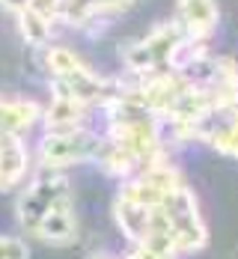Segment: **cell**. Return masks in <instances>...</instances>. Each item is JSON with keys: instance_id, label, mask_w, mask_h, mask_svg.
<instances>
[{"instance_id": "9", "label": "cell", "mask_w": 238, "mask_h": 259, "mask_svg": "<svg viewBox=\"0 0 238 259\" xmlns=\"http://www.w3.org/2000/svg\"><path fill=\"white\" fill-rule=\"evenodd\" d=\"M45 104L24 99V96H9L0 93V134H24L33 125L42 122Z\"/></svg>"}, {"instance_id": "8", "label": "cell", "mask_w": 238, "mask_h": 259, "mask_svg": "<svg viewBox=\"0 0 238 259\" xmlns=\"http://www.w3.org/2000/svg\"><path fill=\"white\" fill-rule=\"evenodd\" d=\"M89 104H83L80 99L69 96L66 90L51 87V102L45 104L42 110V125L45 131H72V128H83L89 119Z\"/></svg>"}, {"instance_id": "3", "label": "cell", "mask_w": 238, "mask_h": 259, "mask_svg": "<svg viewBox=\"0 0 238 259\" xmlns=\"http://www.w3.org/2000/svg\"><path fill=\"white\" fill-rule=\"evenodd\" d=\"M185 42V33L179 24L161 21L155 24L143 39H131L128 45H122V63H125V75L134 78H146V75H158V72H170L179 45Z\"/></svg>"}, {"instance_id": "12", "label": "cell", "mask_w": 238, "mask_h": 259, "mask_svg": "<svg viewBox=\"0 0 238 259\" xmlns=\"http://www.w3.org/2000/svg\"><path fill=\"white\" fill-rule=\"evenodd\" d=\"M83 259H119L116 253H110V250H89Z\"/></svg>"}, {"instance_id": "4", "label": "cell", "mask_w": 238, "mask_h": 259, "mask_svg": "<svg viewBox=\"0 0 238 259\" xmlns=\"http://www.w3.org/2000/svg\"><path fill=\"white\" fill-rule=\"evenodd\" d=\"M99 140L102 134L89 125L72 131H45L33 152V164L36 170H51V173H66L69 167L92 164L99 152Z\"/></svg>"}, {"instance_id": "2", "label": "cell", "mask_w": 238, "mask_h": 259, "mask_svg": "<svg viewBox=\"0 0 238 259\" xmlns=\"http://www.w3.org/2000/svg\"><path fill=\"white\" fill-rule=\"evenodd\" d=\"M45 69L51 75V87L66 90L69 96L80 99L89 107H99L110 96L113 78H105L102 72H96L78 51L66 48V45H48L42 48Z\"/></svg>"}, {"instance_id": "5", "label": "cell", "mask_w": 238, "mask_h": 259, "mask_svg": "<svg viewBox=\"0 0 238 259\" xmlns=\"http://www.w3.org/2000/svg\"><path fill=\"white\" fill-rule=\"evenodd\" d=\"M33 152L24 134H0V194H12L33 176Z\"/></svg>"}, {"instance_id": "10", "label": "cell", "mask_w": 238, "mask_h": 259, "mask_svg": "<svg viewBox=\"0 0 238 259\" xmlns=\"http://www.w3.org/2000/svg\"><path fill=\"white\" fill-rule=\"evenodd\" d=\"M15 24H18V33L24 36L27 45H33V48H48L51 42V30H54V21L48 15H42L39 9H33V6H24V9H18L15 12Z\"/></svg>"}, {"instance_id": "1", "label": "cell", "mask_w": 238, "mask_h": 259, "mask_svg": "<svg viewBox=\"0 0 238 259\" xmlns=\"http://www.w3.org/2000/svg\"><path fill=\"white\" fill-rule=\"evenodd\" d=\"M15 221L21 233L48 247H72L80 238L75 191L66 173L33 170L15 191Z\"/></svg>"}, {"instance_id": "11", "label": "cell", "mask_w": 238, "mask_h": 259, "mask_svg": "<svg viewBox=\"0 0 238 259\" xmlns=\"http://www.w3.org/2000/svg\"><path fill=\"white\" fill-rule=\"evenodd\" d=\"M0 259H30V244L24 235L0 233Z\"/></svg>"}, {"instance_id": "7", "label": "cell", "mask_w": 238, "mask_h": 259, "mask_svg": "<svg viewBox=\"0 0 238 259\" xmlns=\"http://www.w3.org/2000/svg\"><path fill=\"white\" fill-rule=\"evenodd\" d=\"M173 21L191 42H209L217 30L220 9L214 0H176Z\"/></svg>"}, {"instance_id": "6", "label": "cell", "mask_w": 238, "mask_h": 259, "mask_svg": "<svg viewBox=\"0 0 238 259\" xmlns=\"http://www.w3.org/2000/svg\"><path fill=\"white\" fill-rule=\"evenodd\" d=\"M197 140L212 146L217 155L238 161V104L235 107H214L197 125Z\"/></svg>"}]
</instances>
